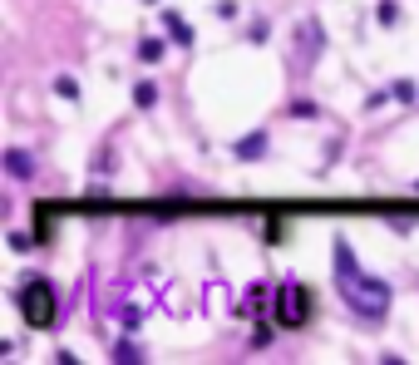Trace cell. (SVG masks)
I'll use <instances>...</instances> for the list:
<instances>
[{
    "instance_id": "9",
    "label": "cell",
    "mask_w": 419,
    "mask_h": 365,
    "mask_svg": "<svg viewBox=\"0 0 419 365\" xmlns=\"http://www.w3.org/2000/svg\"><path fill=\"white\" fill-rule=\"evenodd\" d=\"M375 15H380V25H395V20H400V6H395V0H380Z\"/></svg>"
},
{
    "instance_id": "1",
    "label": "cell",
    "mask_w": 419,
    "mask_h": 365,
    "mask_svg": "<svg viewBox=\"0 0 419 365\" xmlns=\"http://www.w3.org/2000/svg\"><path fill=\"white\" fill-rule=\"evenodd\" d=\"M336 291H340V301L355 311L360 321H385V311H390V286L375 282V277H365L345 242H336Z\"/></svg>"
},
{
    "instance_id": "11",
    "label": "cell",
    "mask_w": 419,
    "mask_h": 365,
    "mask_svg": "<svg viewBox=\"0 0 419 365\" xmlns=\"http://www.w3.org/2000/svg\"><path fill=\"white\" fill-rule=\"evenodd\" d=\"M114 360H138V346H133V341H119V346H114Z\"/></svg>"
},
{
    "instance_id": "2",
    "label": "cell",
    "mask_w": 419,
    "mask_h": 365,
    "mask_svg": "<svg viewBox=\"0 0 419 365\" xmlns=\"http://www.w3.org/2000/svg\"><path fill=\"white\" fill-rule=\"evenodd\" d=\"M20 316H25L35 331H49V326H55V296H49L44 282H25V291H20Z\"/></svg>"
},
{
    "instance_id": "10",
    "label": "cell",
    "mask_w": 419,
    "mask_h": 365,
    "mask_svg": "<svg viewBox=\"0 0 419 365\" xmlns=\"http://www.w3.org/2000/svg\"><path fill=\"white\" fill-rule=\"evenodd\" d=\"M55 89H60V99H79V84H74L69 74H60V79H55Z\"/></svg>"
},
{
    "instance_id": "12",
    "label": "cell",
    "mask_w": 419,
    "mask_h": 365,
    "mask_svg": "<svg viewBox=\"0 0 419 365\" xmlns=\"http://www.w3.org/2000/svg\"><path fill=\"white\" fill-rule=\"evenodd\" d=\"M395 99H400V104H409V99H414V84H404V79H400V84H395Z\"/></svg>"
},
{
    "instance_id": "4",
    "label": "cell",
    "mask_w": 419,
    "mask_h": 365,
    "mask_svg": "<svg viewBox=\"0 0 419 365\" xmlns=\"http://www.w3.org/2000/svg\"><path fill=\"white\" fill-rule=\"evenodd\" d=\"M232 153H237L242 163H256L261 153H267V133H247V138H237V143H232Z\"/></svg>"
},
{
    "instance_id": "5",
    "label": "cell",
    "mask_w": 419,
    "mask_h": 365,
    "mask_svg": "<svg viewBox=\"0 0 419 365\" xmlns=\"http://www.w3.org/2000/svg\"><path fill=\"white\" fill-rule=\"evenodd\" d=\"M6 168H10L15 178H30V173H35V159H30V153H20V148H10V153H6Z\"/></svg>"
},
{
    "instance_id": "7",
    "label": "cell",
    "mask_w": 419,
    "mask_h": 365,
    "mask_svg": "<svg viewBox=\"0 0 419 365\" xmlns=\"http://www.w3.org/2000/svg\"><path fill=\"white\" fill-rule=\"evenodd\" d=\"M133 104H138V109H153V104H158V84H153V79H143V84L133 89Z\"/></svg>"
},
{
    "instance_id": "3",
    "label": "cell",
    "mask_w": 419,
    "mask_h": 365,
    "mask_svg": "<svg viewBox=\"0 0 419 365\" xmlns=\"http://www.w3.org/2000/svg\"><path fill=\"white\" fill-rule=\"evenodd\" d=\"M311 321V291L301 286V282H286L281 286V296H277V326H306Z\"/></svg>"
},
{
    "instance_id": "8",
    "label": "cell",
    "mask_w": 419,
    "mask_h": 365,
    "mask_svg": "<svg viewBox=\"0 0 419 365\" xmlns=\"http://www.w3.org/2000/svg\"><path fill=\"white\" fill-rule=\"evenodd\" d=\"M163 25H168V35H173L178 44H192V30H188V20H178V15H168Z\"/></svg>"
},
{
    "instance_id": "6",
    "label": "cell",
    "mask_w": 419,
    "mask_h": 365,
    "mask_svg": "<svg viewBox=\"0 0 419 365\" xmlns=\"http://www.w3.org/2000/svg\"><path fill=\"white\" fill-rule=\"evenodd\" d=\"M138 60H143V65H158V60H163V40H158V35H143V40H138Z\"/></svg>"
}]
</instances>
